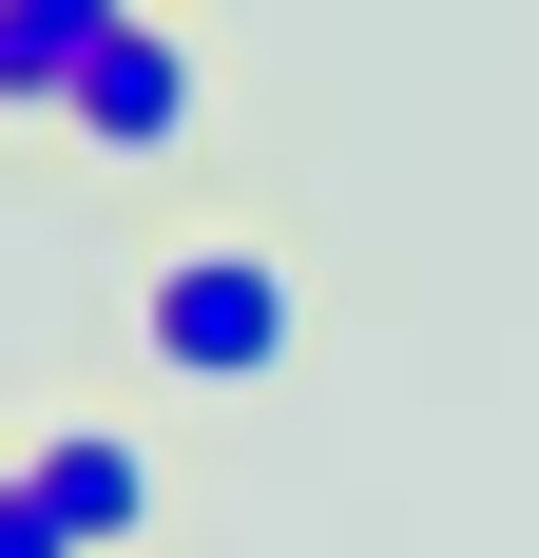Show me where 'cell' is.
Returning a JSON list of instances; mask_svg holds the SVG:
<instances>
[{
  "label": "cell",
  "instance_id": "1",
  "mask_svg": "<svg viewBox=\"0 0 539 558\" xmlns=\"http://www.w3.org/2000/svg\"><path fill=\"white\" fill-rule=\"evenodd\" d=\"M289 347H309V270L270 231H193V251L135 270V366L155 386H270Z\"/></svg>",
  "mask_w": 539,
  "mask_h": 558
},
{
  "label": "cell",
  "instance_id": "2",
  "mask_svg": "<svg viewBox=\"0 0 539 558\" xmlns=\"http://www.w3.org/2000/svg\"><path fill=\"white\" fill-rule=\"evenodd\" d=\"M58 135H77L97 173H173V155H193V39H173V20H116V39L77 58Z\"/></svg>",
  "mask_w": 539,
  "mask_h": 558
},
{
  "label": "cell",
  "instance_id": "3",
  "mask_svg": "<svg viewBox=\"0 0 539 558\" xmlns=\"http://www.w3.org/2000/svg\"><path fill=\"white\" fill-rule=\"evenodd\" d=\"M20 482L58 501V539H77V558H135V539H155V444H135L116 404H58V424H20Z\"/></svg>",
  "mask_w": 539,
  "mask_h": 558
},
{
  "label": "cell",
  "instance_id": "4",
  "mask_svg": "<svg viewBox=\"0 0 539 558\" xmlns=\"http://www.w3.org/2000/svg\"><path fill=\"white\" fill-rule=\"evenodd\" d=\"M116 20H155V0H0V116H58Z\"/></svg>",
  "mask_w": 539,
  "mask_h": 558
},
{
  "label": "cell",
  "instance_id": "5",
  "mask_svg": "<svg viewBox=\"0 0 539 558\" xmlns=\"http://www.w3.org/2000/svg\"><path fill=\"white\" fill-rule=\"evenodd\" d=\"M0 558H77V539H58V501L20 482V444H0Z\"/></svg>",
  "mask_w": 539,
  "mask_h": 558
}]
</instances>
